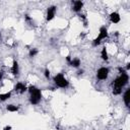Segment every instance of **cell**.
<instances>
[{
  "label": "cell",
  "instance_id": "15",
  "mask_svg": "<svg viewBox=\"0 0 130 130\" xmlns=\"http://www.w3.org/2000/svg\"><path fill=\"white\" fill-rule=\"evenodd\" d=\"M6 110L8 112H16V111H18V107L14 106V105H7Z\"/></svg>",
  "mask_w": 130,
  "mask_h": 130
},
{
  "label": "cell",
  "instance_id": "6",
  "mask_svg": "<svg viewBox=\"0 0 130 130\" xmlns=\"http://www.w3.org/2000/svg\"><path fill=\"white\" fill-rule=\"evenodd\" d=\"M56 11H57V7L56 6H50L48 9H47V20L50 21L52 20L54 17H55V14H56Z\"/></svg>",
  "mask_w": 130,
  "mask_h": 130
},
{
  "label": "cell",
  "instance_id": "17",
  "mask_svg": "<svg viewBox=\"0 0 130 130\" xmlns=\"http://www.w3.org/2000/svg\"><path fill=\"white\" fill-rule=\"evenodd\" d=\"M44 74H45V77H46V78H49V77H50V71H49V69H45Z\"/></svg>",
  "mask_w": 130,
  "mask_h": 130
},
{
  "label": "cell",
  "instance_id": "1",
  "mask_svg": "<svg viewBox=\"0 0 130 130\" xmlns=\"http://www.w3.org/2000/svg\"><path fill=\"white\" fill-rule=\"evenodd\" d=\"M129 81V76L128 74L124 71L118 76L114 81H113V93L115 95H118L122 92V87H124Z\"/></svg>",
  "mask_w": 130,
  "mask_h": 130
},
{
  "label": "cell",
  "instance_id": "20",
  "mask_svg": "<svg viewBox=\"0 0 130 130\" xmlns=\"http://www.w3.org/2000/svg\"><path fill=\"white\" fill-rule=\"evenodd\" d=\"M126 69H127V70H129V69H130V64H129V63L127 64V66H126Z\"/></svg>",
  "mask_w": 130,
  "mask_h": 130
},
{
  "label": "cell",
  "instance_id": "2",
  "mask_svg": "<svg viewBox=\"0 0 130 130\" xmlns=\"http://www.w3.org/2000/svg\"><path fill=\"white\" fill-rule=\"evenodd\" d=\"M27 89L29 91V102L32 105H38L41 102V99H42L41 89H39L38 87H36L34 85H30Z\"/></svg>",
  "mask_w": 130,
  "mask_h": 130
},
{
  "label": "cell",
  "instance_id": "5",
  "mask_svg": "<svg viewBox=\"0 0 130 130\" xmlns=\"http://www.w3.org/2000/svg\"><path fill=\"white\" fill-rule=\"evenodd\" d=\"M109 75V68L107 67H101L98 71H96V77L100 80H105L108 78Z\"/></svg>",
  "mask_w": 130,
  "mask_h": 130
},
{
  "label": "cell",
  "instance_id": "12",
  "mask_svg": "<svg viewBox=\"0 0 130 130\" xmlns=\"http://www.w3.org/2000/svg\"><path fill=\"white\" fill-rule=\"evenodd\" d=\"M101 57H102V59L105 60V61H107V60L109 59V57H108V52H107V48H106V47H103L102 52H101Z\"/></svg>",
  "mask_w": 130,
  "mask_h": 130
},
{
  "label": "cell",
  "instance_id": "21",
  "mask_svg": "<svg viewBox=\"0 0 130 130\" xmlns=\"http://www.w3.org/2000/svg\"><path fill=\"white\" fill-rule=\"evenodd\" d=\"M119 130H122V129H119Z\"/></svg>",
  "mask_w": 130,
  "mask_h": 130
},
{
  "label": "cell",
  "instance_id": "9",
  "mask_svg": "<svg viewBox=\"0 0 130 130\" xmlns=\"http://www.w3.org/2000/svg\"><path fill=\"white\" fill-rule=\"evenodd\" d=\"M14 89L16 90V91H18V92H20V93H23L27 88H26V86L23 84V83H21V82H18V83H16L15 84V86H14Z\"/></svg>",
  "mask_w": 130,
  "mask_h": 130
},
{
  "label": "cell",
  "instance_id": "13",
  "mask_svg": "<svg viewBox=\"0 0 130 130\" xmlns=\"http://www.w3.org/2000/svg\"><path fill=\"white\" fill-rule=\"evenodd\" d=\"M69 64H70L71 66H73V67H79V65H80V60H79L78 58H74V59L70 60Z\"/></svg>",
  "mask_w": 130,
  "mask_h": 130
},
{
  "label": "cell",
  "instance_id": "4",
  "mask_svg": "<svg viewBox=\"0 0 130 130\" xmlns=\"http://www.w3.org/2000/svg\"><path fill=\"white\" fill-rule=\"evenodd\" d=\"M108 37V30H107V28L106 27H101L100 28V32H99V36L93 40V42H92V46H94V47H96V46H99L100 44H101V42H102V40H104V39H106Z\"/></svg>",
  "mask_w": 130,
  "mask_h": 130
},
{
  "label": "cell",
  "instance_id": "3",
  "mask_svg": "<svg viewBox=\"0 0 130 130\" xmlns=\"http://www.w3.org/2000/svg\"><path fill=\"white\" fill-rule=\"evenodd\" d=\"M53 80H54L55 84H56L58 87H61V88H66V87L69 85L68 80L64 77V75H63L62 73H58V74H56V75L54 76Z\"/></svg>",
  "mask_w": 130,
  "mask_h": 130
},
{
  "label": "cell",
  "instance_id": "11",
  "mask_svg": "<svg viewBox=\"0 0 130 130\" xmlns=\"http://www.w3.org/2000/svg\"><path fill=\"white\" fill-rule=\"evenodd\" d=\"M11 72L13 75H17L18 72H19V69H18V63L16 60H13L12 62V68H11Z\"/></svg>",
  "mask_w": 130,
  "mask_h": 130
},
{
  "label": "cell",
  "instance_id": "14",
  "mask_svg": "<svg viewBox=\"0 0 130 130\" xmlns=\"http://www.w3.org/2000/svg\"><path fill=\"white\" fill-rule=\"evenodd\" d=\"M10 96H11V92H10V91H8V92H5V93H0V101L4 102V101L8 100Z\"/></svg>",
  "mask_w": 130,
  "mask_h": 130
},
{
  "label": "cell",
  "instance_id": "8",
  "mask_svg": "<svg viewBox=\"0 0 130 130\" xmlns=\"http://www.w3.org/2000/svg\"><path fill=\"white\" fill-rule=\"evenodd\" d=\"M73 3V11H75V12H79L80 10H81V8L83 7V2L82 1H79V0H77V1H73L72 2Z\"/></svg>",
  "mask_w": 130,
  "mask_h": 130
},
{
  "label": "cell",
  "instance_id": "19",
  "mask_svg": "<svg viewBox=\"0 0 130 130\" xmlns=\"http://www.w3.org/2000/svg\"><path fill=\"white\" fill-rule=\"evenodd\" d=\"M2 77H3V72H2V71H0V80L2 79Z\"/></svg>",
  "mask_w": 130,
  "mask_h": 130
},
{
  "label": "cell",
  "instance_id": "18",
  "mask_svg": "<svg viewBox=\"0 0 130 130\" xmlns=\"http://www.w3.org/2000/svg\"><path fill=\"white\" fill-rule=\"evenodd\" d=\"M3 130H11V126H5Z\"/></svg>",
  "mask_w": 130,
  "mask_h": 130
},
{
  "label": "cell",
  "instance_id": "10",
  "mask_svg": "<svg viewBox=\"0 0 130 130\" xmlns=\"http://www.w3.org/2000/svg\"><path fill=\"white\" fill-rule=\"evenodd\" d=\"M123 101H124L126 107H129V105H130V88H128L125 91V93L123 95Z\"/></svg>",
  "mask_w": 130,
  "mask_h": 130
},
{
  "label": "cell",
  "instance_id": "7",
  "mask_svg": "<svg viewBox=\"0 0 130 130\" xmlns=\"http://www.w3.org/2000/svg\"><path fill=\"white\" fill-rule=\"evenodd\" d=\"M120 19H121V17H120V14H119L118 12L114 11V12H112V13L110 14V20H111V22H113V23H118V22L120 21Z\"/></svg>",
  "mask_w": 130,
  "mask_h": 130
},
{
  "label": "cell",
  "instance_id": "16",
  "mask_svg": "<svg viewBox=\"0 0 130 130\" xmlns=\"http://www.w3.org/2000/svg\"><path fill=\"white\" fill-rule=\"evenodd\" d=\"M38 54V50L37 49H31L30 51H29V57H34V56H36Z\"/></svg>",
  "mask_w": 130,
  "mask_h": 130
}]
</instances>
